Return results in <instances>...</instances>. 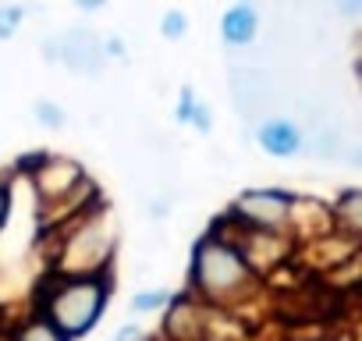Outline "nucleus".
<instances>
[{"mask_svg": "<svg viewBox=\"0 0 362 341\" xmlns=\"http://www.w3.org/2000/svg\"><path fill=\"white\" fill-rule=\"evenodd\" d=\"M185 291L214 313H238L263 291V277L245 263L238 242L224 228L210 224L192 245Z\"/></svg>", "mask_w": 362, "mask_h": 341, "instance_id": "obj_1", "label": "nucleus"}, {"mask_svg": "<svg viewBox=\"0 0 362 341\" xmlns=\"http://www.w3.org/2000/svg\"><path fill=\"white\" fill-rule=\"evenodd\" d=\"M50 242V274L57 277H107L117 253V228L110 221L107 200L78 214L75 221L47 231Z\"/></svg>", "mask_w": 362, "mask_h": 341, "instance_id": "obj_2", "label": "nucleus"}, {"mask_svg": "<svg viewBox=\"0 0 362 341\" xmlns=\"http://www.w3.org/2000/svg\"><path fill=\"white\" fill-rule=\"evenodd\" d=\"M114 281L107 277H57L47 274L36 288V313L47 316L68 341L86 337L107 313Z\"/></svg>", "mask_w": 362, "mask_h": 341, "instance_id": "obj_3", "label": "nucleus"}, {"mask_svg": "<svg viewBox=\"0 0 362 341\" xmlns=\"http://www.w3.org/2000/svg\"><path fill=\"white\" fill-rule=\"evenodd\" d=\"M298 196L288 189H245L238 192L221 221L231 231H263V235H291V214Z\"/></svg>", "mask_w": 362, "mask_h": 341, "instance_id": "obj_4", "label": "nucleus"}, {"mask_svg": "<svg viewBox=\"0 0 362 341\" xmlns=\"http://www.w3.org/2000/svg\"><path fill=\"white\" fill-rule=\"evenodd\" d=\"M43 54L47 61L75 71V75H96L103 71L107 57H103V40L93 33V29H61L57 36H47L43 40Z\"/></svg>", "mask_w": 362, "mask_h": 341, "instance_id": "obj_5", "label": "nucleus"}, {"mask_svg": "<svg viewBox=\"0 0 362 341\" xmlns=\"http://www.w3.org/2000/svg\"><path fill=\"white\" fill-rule=\"evenodd\" d=\"M206 327H210V309L189 291H174V299L167 302L163 323H160V337L163 341H206Z\"/></svg>", "mask_w": 362, "mask_h": 341, "instance_id": "obj_6", "label": "nucleus"}, {"mask_svg": "<svg viewBox=\"0 0 362 341\" xmlns=\"http://www.w3.org/2000/svg\"><path fill=\"white\" fill-rule=\"evenodd\" d=\"M256 146L267 153V156H277V160H291L305 149V135L302 128L291 121V117H263L256 125Z\"/></svg>", "mask_w": 362, "mask_h": 341, "instance_id": "obj_7", "label": "nucleus"}, {"mask_svg": "<svg viewBox=\"0 0 362 341\" xmlns=\"http://www.w3.org/2000/svg\"><path fill=\"white\" fill-rule=\"evenodd\" d=\"M256 36H259V8L256 4L238 0V4L224 8V15H221V43L224 47L242 50V47H252Z\"/></svg>", "mask_w": 362, "mask_h": 341, "instance_id": "obj_8", "label": "nucleus"}, {"mask_svg": "<svg viewBox=\"0 0 362 341\" xmlns=\"http://www.w3.org/2000/svg\"><path fill=\"white\" fill-rule=\"evenodd\" d=\"M330 217H334V228L341 235L362 242V189H344L330 203Z\"/></svg>", "mask_w": 362, "mask_h": 341, "instance_id": "obj_9", "label": "nucleus"}, {"mask_svg": "<svg viewBox=\"0 0 362 341\" xmlns=\"http://www.w3.org/2000/svg\"><path fill=\"white\" fill-rule=\"evenodd\" d=\"M11 341H68V337L47 316H40L33 309V313H25V316H18L11 323Z\"/></svg>", "mask_w": 362, "mask_h": 341, "instance_id": "obj_10", "label": "nucleus"}, {"mask_svg": "<svg viewBox=\"0 0 362 341\" xmlns=\"http://www.w3.org/2000/svg\"><path fill=\"white\" fill-rule=\"evenodd\" d=\"M170 299H174L170 288H139L128 306H132V313H160V309H167Z\"/></svg>", "mask_w": 362, "mask_h": 341, "instance_id": "obj_11", "label": "nucleus"}, {"mask_svg": "<svg viewBox=\"0 0 362 341\" xmlns=\"http://www.w3.org/2000/svg\"><path fill=\"white\" fill-rule=\"evenodd\" d=\"M33 117H36V125L47 128V132H61V128L68 125L64 107L54 103V100H36V103H33Z\"/></svg>", "mask_w": 362, "mask_h": 341, "instance_id": "obj_12", "label": "nucleus"}, {"mask_svg": "<svg viewBox=\"0 0 362 341\" xmlns=\"http://www.w3.org/2000/svg\"><path fill=\"white\" fill-rule=\"evenodd\" d=\"M185 33H189V11L185 8H167L163 15H160V36L163 40H185Z\"/></svg>", "mask_w": 362, "mask_h": 341, "instance_id": "obj_13", "label": "nucleus"}, {"mask_svg": "<svg viewBox=\"0 0 362 341\" xmlns=\"http://www.w3.org/2000/svg\"><path fill=\"white\" fill-rule=\"evenodd\" d=\"M25 18H29V11L22 4H0V40H11Z\"/></svg>", "mask_w": 362, "mask_h": 341, "instance_id": "obj_14", "label": "nucleus"}, {"mask_svg": "<svg viewBox=\"0 0 362 341\" xmlns=\"http://www.w3.org/2000/svg\"><path fill=\"white\" fill-rule=\"evenodd\" d=\"M11 182H15V170H8V175H0V235H4V228H8V221H11V207H15Z\"/></svg>", "mask_w": 362, "mask_h": 341, "instance_id": "obj_15", "label": "nucleus"}, {"mask_svg": "<svg viewBox=\"0 0 362 341\" xmlns=\"http://www.w3.org/2000/svg\"><path fill=\"white\" fill-rule=\"evenodd\" d=\"M196 103H199L196 89H192V86H181V93H177V107H174V117H177L181 125H189V121H192Z\"/></svg>", "mask_w": 362, "mask_h": 341, "instance_id": "obj_16", "label": "nucleus"}, {"mask_svg": "<svg viewBox=\"0 0 362 341\" xmlns=\"http://www.w3.org/2000/svg\"><path fill=\"white\" fill-rule=\"evenodd\" d=\"M189 125H192L199 135H210V132H214V114H210V103H206V100H199V103H196V110H192V121H189Z\"/></svg>", "mask_w": 362, "mask_h": 341, "instance_id": "obj_17", "label": "nucleus"}, {"mask_svg": "<svg viewBox=\"0 0 362 341\" xmlns=\"http://www.w3.org/2000/svg\"><path fill=\"white\" fill-rule=\"evenodd\" d=\"M110 341H149V334H146L139 323H121V327L114 330Z\"/></svg>", "mask_w": 362, "mask_h": 341, "instance_id": "obj_18", "label": "nucleus"}, {"mask_svg": "<svg viewBox=\"0 0 362 341\" xmlns=\"http://www.w3.org/2000/svg\"><path fill=\"white\" fill-rule=\"evenodd\" d=\"M337 15H341V18H358V15H362V0H341Z\"/></svg>", "mask_w": 362, "mask_h": 341, "instance_id": "obj_19", "label": "nucleus"}, {"mask_svg": "<svg viewBox=\"0 0 362 341\" xmlns=\"http://www.w3.org/2000/svg\"><path fill=\"white\" fill-rule=\"evenodd\" d=\"M75 8L86 15H96V11H103V0H75Z\"/></svg>", "mask_w": 362, "mask_h": 341, "instance_id": "obj_20", "label": "nucleus"}, {"mask_svg": "<svg viewBox=\"0 0 362 341\" xmlns=\"http://www.w3.org/2000/svg\"><path fill=\"white\" fill-rule=\"evenodd\" d=\"M0 341H11V320H8L4 327H0Z\"/></svg>", "mask_w": 362, "mask_h": 341, "instance_id": "obj_21", "label": "nucleus"}, {"mask_svg": "<svg viewBox=\"0 0 362 341\" xmlns=\"http://www.w3.org/2000/svg\"><path fill=\"white\" fill-rule=\"evenodd\" d=\"M355 79H358V86H362V57L355 61Z\"/></svg>", "mask_w": 362, "mask_h": 341, "instance_id": "obj_22", "label": "nucleus"}, {"mask_svg": "<svg viewBox=\"0 0 362 341\" xmlns=\"http://www.w3.org/2000/svg\"><path fill=\"white\" fill-rule=\"evenodd\" d=\"M302 341H334V337H323V334H316V337H302Z\"/></svg>", "mask_w": 362, "mask_h": 341, "instance_id": "obj_23", "label": "nucleus"}, {"mask_svg": "<svg viewBox=\"0 0 362 341\" xmlns=\"http://www.w3.org/2000/svg\"><path fill=\"white\" fill-rule=\"evenodd\" d=\"M351 160H355V163H362V149H355V153H351Z\"/></svg>", "mask_w": 362, "mask_h": 341, "instance_id": "obj_24", "label": "nucleus"}, {"mask_svg": "<svg viewBox=\"0 0 362 341\" xmlns=\"http://www.w3.org/2000/svg\"><path fill=\"white\" fill-rule=\"evenodd\" d=\"M8 323V316H4V309H0V327H4Z\"/></svg>", "mask_w": 362, "mask_h": 341, "instance_id": "obj_25", "label": "nucleus"}]
</instances>
